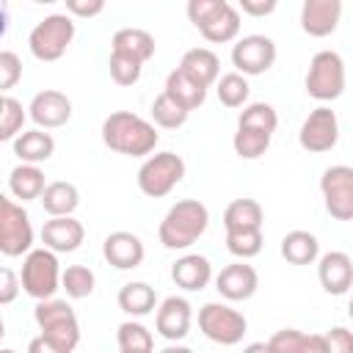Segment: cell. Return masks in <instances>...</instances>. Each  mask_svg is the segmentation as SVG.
I'll return each mask as SVG.
<instances>
[{
  "label": "cell",
  "mask_w": 353,
  "mask_h": 353,
  "mask_svg": "<svg viewBox=\"0 0 353 353\" xmlns=\"http://www.w3.org/2000/svg\"><path fill=\"white\" fill-rule=\"evenodd\" d=\"M157 141H160V135H157L154 124L132 110H113L102 121V143L116 154L149 157L154 152Z\"/></svg>",
  "instance_id": "obj_1"
},
{
  "label": "cell",
  "mask_w": 353,
  "mask_h": 353,
  "mask_svg": "<svg viewBox=\"0 0 353 353\" xmlns=\"http://www.w3.org/2000/svg\"><path fill=\"white\" fill-rule=\"evenodd\" d=\"M210 226V210L199 199H179L171 204V210L163 215L157 237L163 248L168 251H185L190 248Z\"/></svg>",
  "instance_id": "obj_2"
},
{
  "label": "cell",
  "mask_w": 353,
  "mask_h": 353,
  "mask_svg": "<svg viewBox=\"0 0 353 353\" xmlns=\"http://www.w3.org/2000/svg\"><path fill=\"white\" fill-rule=\"evenodd\" d=\"M345 83H347V74H345V61L339 52L320 50L312 55L309 69H306V80H303V88L312 99L334 102L345 94Z\"/></svg>",
  "instance_id": "obj_3"
},
{
  "label": "cell",
  "mask_w": 353,
  "mask_h": 353,
  "mask_svg": "<svg viewBox=\"0 0 353 353\" xmlns=\"http://www.w3.org/2000/svg\"><path fill=\"white\" fill-rule=\"evenodd\" d=\"M61 265H58V254L50 248H33L30 254H25L22 259V270H19V281H22V292L36 298V301H50L55 298V292L61 290Z\"/></svg>",
  "instance_id": "obj_4"
},
{
  "label": "cell",
  "mask_w": 353,
  "mask_h": 353,
  "mask_svg": "<svg viewBox=\"0 0 353 353\" xmlns=\"http://www.w3.org/2000/svg\"><path fill=\"white\" fill-rule=\"evenodd\" d=\"M33 320L39 325V331L55 342L61 350L72 353L80 345V323L74 309L61 301V298H50V301H39L33 309Z\"/></svg>",
  "instance_id": "obj_5"
},
{
  "label": "cell",
  "mask_w": 353,
  "mask_h": 353,
  "mask_svg": "<svg viewBox=\"0 0 353 353\" xmlns=\"http://www.w3.org/2000/svg\"><path fill=\"white\" fill-rule=\"evenodd\" d=\"M72 39H74V19L69 14H47L30 30L28 47H30V55L36 61L50 63V61L63 58V52L69 50Z\"/></svg>",
  "instance_id": "obj_6"
},
{
  "label": "cell",
  "mask_w": 353,
  "mask_h": 353,
  "mask_svg": "<svg viewBox=\"0 0 353 353\" xmlns=\"http://www.w3.org/2000/svg\"><path fill=\"white\" fill-rule=\"evenodd\" d=\"M185 176V160L176 152H154L138 168V190L149 199L168 196Z\"/></svg>",
  "instance_id": "obj_7"
},
{
  "label": "cell",
  "mask_w": 353,
  "mask_h": 353,
  "mask_svg": "<svg viewBox=\"0 0 353 353\" xmlns=\"http://www.w3.org/2000/svg\"><path fill=\"white\" fill-rule=\"evenodd\" d=\"M199 328L210 342L232 347V345L243 342V336L248 331V320H245L243 312L232 309L229 303L210 301L199 309Z\"/></svg>",
  "instance_id": "obj_8"
},
{
  "label": "cell",
  "mask_w": 353,
  "mask_h": 353,
  "mask_svg": "<svg viewBox=\"0 0 353 353\" xmlns=\"http://www.w3.org/2000/svg\"><path fill=\"white\" fill-rule=\"evenodd\" d=\"M0 251L3 256H22L33 251L30 215L11 196H0Z\"/></svg>",
  "instance_id": "obj_9"
},
{
  "label": "cell",
  "mask_w": 353,
  "mask_h": 353,
  "mask_svg": "<svg viewBox=\"0 0 353 353\" xmlns=\"http://www.w3.org/2000/svg\"><path fill=\"white\" fill-rule=\"evenodd\" d=\"M320 193L334 221H353V165H328L320 176Z\"/></svg>",
  "instance_id": "obj_10"
},
{
  "label": "cell",
  "mask_w": 353,
  "mask_h": 353,
  "mask_svg": "<svg viewBox=\"0 0 353 353\" xmlns=\"http://www.w3.org/2000/svg\"><path fill=\"white\" fill-rule=\"evenodd\" d=\"M276 55H279L276 41L270 36H262V33L243 36L232 44V66H234V72H240L245 77L265 74L276 63Z\"/></svg>",
  "instance_id": "obj_11"
},
{
  "label": "cell",
  "mask_w": 353,
  "mask_h": 353,
  "mask_svg": "<svg viewBox=\"0 0 353 353\" xmlns=\"http://www.w3.org/2000/svg\"><path fill=\"white\" fill-rule=\"evenodd\" d=\"M339 141V119L336 113L328 108V105H320L314 108L301 130H298V143L301 149H306L309 154H323V152H331Z\"/></svg>",
  "instance_id": "obj_12"
},
{
  "label": "cell",
  "mask_w": 353,
  "mask_h": 353,
  "mask_svg": "<svg viewBox=\"0 0 353 353\" xmlns=\"http://www.w3.org/2000/svg\"><path fill=\"white\" fill-rule=\"evenodd\" d=\"M28 116L39 130H58L72 119V99L58 88H44L30 99Z\"/></svg>",
  "instance_id": "obj_13"
},
{
  "label": "cell",
  "mask_w": 353,
  "mask_h": 353,
  "mask_svg": "<svg viewBox=\"0 0 353 353\" xmlns=\"http://www.w3.org/2000/svg\"><path fill=\"white\" fill-rule=\"evenodd\" d=\"M190 323H193V306L188 298L182 295H168L154 314V328L163 339L168 342H182L190 334Z\"/></svg>",
  "instance_id": "obj_14"
},
{
  "label": "cell",
  "mask_w": 353,
  "mask_h": 353,
  "mask_svg": "<svg viewBox=\"0 0 353 353\" xmlns=\"http://www.w3.org/2000/svg\"><path fill=\"white\" fill-rule=\"evenodd\" d=\"M215 290L226 301H248L259 290V276H256L254 265L237 259V262L221 268V273L215 276Z\"/></svg>",
  "instance_id": "obj_15"
},
{
  "label": "cell",
  "mask_w": 353,
  "mask_h": 353,
  "mask_svg": "<svg viewBox=\"0 0 353 353\" xmlns=\"http://www.w3.org/2000/svg\"><path fill=\"white\" fill-rule=\"evenodd\" d=\"M102 256L116 270H132V268H138L143 262L146 248H143V240L138 234L119 229V232H110L102 240Z\"/></svg>",
  "instance_id": "obj_16"
},
{
  "label": "cell",
  "mask_w": 353,
  "mask_h": 353,
  "mask_svg": "<svg viewBox=\"0 0 353 353\" xmlns=\"http://www.w3.org/2000/svg\"><path fill=\"white\" fill-rule=\"evenodd\" d=\"M317 279L328 295H345L353 287V259L345 251H325L317 259Z\"/></svg>",
  "instance_id": "obj_17"
},
{
  "label": "cell",
  "mask_w": 353,
  "mask_h": 353,
  "mask_svg": "<svg viewBox=\"0 0 353 353\" xmlns=\"http://www.w3.org/2000/svg\"><path fill=\"white\" fill-rule=\"evenodd\" d=\"M342 19V0H303L301 6V30L323 39L336 30Z\"/></svg>",
  "instance_id": "obj_18"
},
{
  "label": "cell",
  "mask_w": 353,
  "mask_h": 353,
  "mask_svg": "<svg viewBox=\"0 0 353 353\" xmlns=\"http://www.w3.org/2000/svg\"><path fill=\"white\" fill-rule=\"evenodd\" d=\"M83 237H85V226L74 215H69V218H50L41 226V243H44V248H50L55 254L77 251L83 245Z\"/></svg>",
  "instance_id": "obj_19"
},
{
  "label": "cell",
  "mask_w": 353,
  "mask_h": 353,
  "mask_svg": "<svg viewBox=\"0 0 353 353\" xmlns=\"http://www.w3.org/2000/svg\"><path fill=\"white\" fill-rule=\"evenodd\" d=\"M171 279L185 292H199L212 281V262L204 254H185L171 265Z\"/></svg>",
  "instance_id": "obj_20"
},
{
  "label": "cell",
  "mask_w": 353,
  "mask_h": 353,
  "mask_svg": "<svg viewBox=\"0 0 353 353\" xmlns=\"http://www.w3.org/2000/svg\"><path fill=\"white\" fill-rule=\"evenodd\" d=\"M154 50H157L154 36L149 30H143V28H121L110 39V52L135 58L138 63H146L154 55Z\"/></svg>",
  "instance_id": "obj_21"
},
{
  "label": "cell",
  "mask_w": 353,
  "mask_h": 353,
  "mask_svg": "<svg viewBox=\"0 0 353 353\" xmlns=\"http://www.w3.org/2000/svg\"><path fill=\"white\" fill-rule=\"evenodd\" d=\"M163 94H168L176 105H182V108L190 113V110H196V108L204 105V99H207V85H201L199 80H193L188 72H182V69L176 66L174 72H168Z\"/></svg>",
  "instance_id": "obj_22"
},
{
  "label": "cell",
  "mask_w": 353,
  "mask_h": 353,
  "mask_svg": "<svg viewBox=\"0 0 353 353\" xmlns=\"http://www.w3.org/2000/svg\"><path fill=\"white\" fill-rule=\"evenodd\" d=\"M11 149L14 154L19 157V163H30V165H39V163H47L55 152V138L39 127L33 130H25L19 138L11 141Z\"/></svg>",
  "instance_id": "obj_23"
},
{
  "label": "cell",
  "mask_w": 353,
  "mask_h": 353,
  "mask_svg": "<svg viewBox=\"0 0 353 353\" xmlns=\"http://www.w3.org/2000/svg\"><path fill=\"white\" fill-rule=\"evenodd\" d=\"M50 182H44V171L39 165H30V163H19L11 168L8 174V193L19 201H33V199H41V193L47 190Z\"/></svg>",
  "instance_id": "obj_24"
},
{
  "label": "cell",
  "mask_w": 353,
  "mask_h": 353,
  "mask_svg": "<svg viewBox=\"0 0 353 353\" xmlns=\"http://www.w3.org/2000/svg\"><path fill=\"white\" fill-rule=\"evenodd\" d=\"M39 201L50 218H69L80 207V190L66 179H55L47 185V190L41 193Z\"/></svg>",
  "instance_id": "obj_25"
},
{
  "label": "cell",
  "mask_w": 353,
  "mask_h": 353,
  "mask_svg": "<svg viewBox=\"0 0 353 353\" xmlns=\"http://www.w3.org/2000/svg\"><path fill=\"white\" fill-rule=\"evenodd\" d=\"M179 69L188 72L193 80H199L207 88L221 80V61H218V55L210 47H193V50H188L182 55V61H179Z\"/></svg>",
  "instance_id": "obj_26"
},
{
  "label": "cell",
  "mask_w": 353,
  "mask_h": 353,
  "mask_svg": "<svg viewBox=\"0 0 353 353\" xmlns=\"http://www.w3.org/2000/svg\"><path fill=\"white\" fill-rule=\"evenodd\" d=\"M265 210L256 199H234L223 210V229L226 232H254L262 229Z\"/></svg>",
  "instance_id": "obj_27"
},
{
  "label": "cell",
  "mask_w": 353,
  "mask_h": 353,
  "mask_svg": "<svg viewBox=\"0 0 353 353\" xmlns=\"http://www.w3.org/2000/svg\"><path fill=\"white\" fill-rule=\"evenodd\" d=\"M279 251L290 265H312L320 259V240L306 229H292L281 237Z\"/></svg>",
  "instance_id": "obj_28"
},
{
  "label": "cell",
  "mask_w": 353,
  "mask_h": 353,
  "mask_svg": "<svg viewBox=\"0 0 353 353\" xmlns=\"http://www.w3.org/2000/svg\"><path fill=\"white\" fill-rule=\"evenodd\" d=\"M119 309L130 317H146L157 309V292L146 281H127L119 290Z\"/></svg>",
  "instance_id": "obj_29"
},
{
  "label": "cell",
  "mask_w": 353,
  "mask_h": 353,
  "mask_svg": "<svg viewBox=\"0 0 353 353\" xmlns=\"http://www.w3.org/2000/svg\"><path fill=\"white\" fill-rule=\"evenodd\" d=\"M207 41H212V44H226V41H234L237 39V33H240V8L237 6H232V3H226L201 30H199Z\"/></svg>",
  "instance_id": "obj_30"
},
{
  "label": "cell",
  "mask_w": 353,
  "mask_h": 353,
  "mask_svg": "<svg viewBox=\"0 0 353 353\" xmlns=\"http://www.w3.org/2000/svg\"><path fill=\"white\" fill-rule=\"evenodd\" d=\"M116 342H119V350H124V353H154L152 331L135 320H124L116 328Z\"/></svg>",
  "instance_id": "obj_31"
},
{
  "label": "cell",
  "mask_w": 353,
  "mask_h": 353,
  "mask_svg": "<svg viewBox=\"0 0 353 353\" xmlns=\"http://www.w3.org/2000/svg\"><path fill=\"white\" fill-rule=\"evenodd\" d=\"M215 91H218V99L223 108H245L248 105V94H251V85H248V77L240 74V72H226L221 74V80L215 83Z\"/></svg>",
  "instance_id": "obj_32"
},
{
  "label": "cell",
  "mask_w": 353,
  "mask_h": 353,
  "mask_svg": "<svg viewBox=\"0 0 353 353\" xmlns=\"http://www.w3.org/2000/svg\"><path fill=\"white\" fill-rule=\"evenodd\" d=\"M270 132H262V130H251V127H237L234 138H232V149L240 160H259L268 146H270Z\"/></svg>",
  "instance_id": "obj_33"
},
{
  "label": "cell",
  "mask_w": 353,
  "mask_h": 353,
  "mask_svg": "<svg viewBox=\"0 0 353 353\" xmlns=\"http://www.w3.org/2000/svg\"><path fill=\"white\" fill-rule=\"evenodd\" d=\"M25 119H28V113H25V108H22V102L19 99H14L11 94H3V99H0V141H14V138H19L25 130Z\"/></svg>",
  "instance_id": "obj_34"
},
{
  "label": "cell",
  "mask_w": 353,
  "mask_h": 353,
  "mask_svg": "<svg viewBox=\"0 0 353 353\" xmlns=\"http://www.w3.org/2000/svg\"><path fill=\"white\" fill-rule=\"evenodd\" d=\"M94 284H97V276L91 268L85 265H69L61 276V290L66 292V298L72 301H83L94 292Z\"/></svg>",
  "instance_id": "obj_35"
},
{
  "label": "cell",
  "mask_w": 353,
  "mask_h": 353,
  "mask_svg": "<svg viewBox=\"0 0 353 353\" xmlns=\"http://www.w3.org/2000/svg\"><path fill=\"white\" fill-rule=\"evenodd\" d=\"M237 127H251V130H262V132L273 135L279 127L276 108L268 102H248L237 116Z\"/></svg>",
  "instance_id": "obj_36"
},
{
  "label": "cell",
  "mask_w": 353,
  "mask_h": 353,
  "mask_svg": "<svg viewBox=\"0 0 353 353\" xmlns=\"http://www.w3.org/2000/svg\"><path fill=\"white\" fill-rule=\"evenodd\" d=\"M149 110H152V121H154L157 127H163V130H176V127H182V124L188 121V116H190V113H188L182 105H176L168 94H157Z\"/></svg>",
  "instance_id": "obj_37"
},
{
  "label": "cell",
  "mask_w": 353,
  "mask_h": 353,
  "mask_svg": "<svg viewBox=\"0 0 353 353\" xmlns=\"http://www.w3.org/2000/svg\"><path fill=\"white\" fill-rule=\"evenodd\" d=\"M262 243H265L262 229H254V232H226V248L240 262L254 259L262 251Z\"/></svg>",
  "instance_id": "obj_38"
},
{
  "label": "cell",
  "mask_w": 353,
  "mask_h": 353,
  "mask_svg": "<svg viewBox=\"0 0 353 353\" xmlns=\"http://www.w3.org/2000/svg\"><path fill=\"white\" fill-rule=\"evenodd\" d=\"M108 69H110V80H113L116 85H135V83L141 80L143 63H138L135 58L110 52V58H108Z\"/></svg>",
  "instance_id": "obj_39"
},
{
  "label": "cell",
  "mask_w": 353,
  "mask_h": 353,
  "mask_svg": "<svg viewBox=\"0 0 353 353\" xmlns=\"http://www.w3.org/2000/svg\"><path fill=\"white\" fill-rule=\"evenodd\" d=\"M22 77V61L14 50H3L0 52V88L11 91Z\"/></svg>",
  "instance_id": "obj_40"
},
{
  "label": "cell",
  "mask_w": 353,
  "mask_h": 353,
  "mask_svg": "<svg viewBox=\"0 0 353 353\" xmlns=\"http://www.w3.org/2000/svg\"><path fill=\"white\" fill-rule=\"evenodd\" d=\"M223 6H226V0H190L185 11H188V19L201 30Z\"/></svg>",
  "instance_id": "obj_41"
},
{
  "label": "cell",
  "mask_w": 353,
  "mask_h": 353,
  "mask_svg": "<svg viewBox=\"0 0 353 353\" xmlns=\"http://www.w3.org/2000/svg\"><path fill=\"white\" fill-rule=\"evenodd\" d=\"M303 331H298V328H279L268 342H270V347L276 350V353H298L301 350V345H303Z\"/></svg>",
  "instance_id": "obj_42"
},
{
  "label": "cell",
  "mask_w": 353,
  "mask_h": 353,
  "mask_svg": "<svg viewBox=\"0 0 353 353\" xmlns=\"http://www.w3.org/2000/svg\"><path fill=\"white\" fill-rule=\"evenodd\" d=\"M19 290H22L19 276H17L11 268H0V303H3V306L14 303L17 295H19Z\"/></svg>",
  "instance_id": "obj_43"
},
{
  "label": "cell",
  "mask_w": 353,
  "mask_h": 353,
  "mask_svg": "<svg viewBox=\"0 0 353 353\" xmlns=\"http://www.w3.org/2000/svg\"><path fill=\"white\" fill-rule=\"evenodd\" d=\"M328 339V353H353V331L345 325H334L331 331H325Z\"/></svg>",
  "instance_id": "obj_44"
},
{
  "label": "cell",
  "mask_w": 353,
  "mask_h": 353,
  "mask_svg": "<svg viewBox=\"0 0 353 353\" xmlns=\"http://www.w3.org/2000/svg\"><path fill=\"white\" fill-rule=\"evenodd\" d=\"M105 11L102 0H66V14L69 17H80V19H91L97 14Z\"/></svg>",
  "instance_id": "obj_45"
},
{
  "label": "cell",
  "mask_w": 353,
  "mask_h": 353,
  "mask_svg": "<svg viewBox=\"0 0 353 353\" xmlns=\"http://www.w3.org/2000/svg\"><path fill=\"white\" fill-rule=\"evenodd\" d=\"M276 0H240V11L248 17H268L276 11Z\"/></svg>",
  "instance_id": "obj_46"
},
{
  "label": "cell",
  "mask_w": 353,
  "mask_h": 353,
  "mask_svg": "<svg viewBox=\"0 0 353 353\" xmlns=\"http://www.w3.org/2000/svg\"><path fill=\"white\" fill-rule=\"evenodd\" d=\"M298 353H328V339H325V334H306Z\"/></svg>",
  "instance_id": "obj_47"
},
{
  "label": "cell",
  "mask_w": 353,
  "mask_h": 353,
  "mask_svg": "<svg viewBox=\"0 0 353 353\" xmlns=\"http://www.w3.org/2000/svg\"><path fill=\"white\" fill-rule=\"evenodd\" d=\"M28 353H66V350H61L55 342H50L44 334H39L28 342Z\"/></svg>",
  "instance_id": "obj_48"
},
{
  "label": "cell",
  "mask_w": 353,
  "mask_h": 353,
  "mask_svg": "<svg viewBox=\"0 0 353 353\" xmlns=\"http://www.w3.org/2000/svg\"><path fill=\"white\" fill-rule=\"evenodd\" d=\"M243 353H276V350L270 347V342H251L243 347Z\"/></svg>",
  "instance_id": "obj_49"
},
{
  "label": "cell",
  "mask_w": 353,
  "mask_h": 353,
  "mask_svg": "<svg viewBox=\"0 0 353 353\" xmlns=\"http://www.w3.org/2000/svg\"><path fill=\"white\" fill-rule=\"evenodd\" d=\"M160 353H193V350L185 347V345H179V342H171V345H165Z\"/></svg>",
  "instance_id": "obj_50"
},
{
  "label": "cell",
  "mask_w": 353,
  "mask_h": 353,
  "mask_svg": "<svg viewBox=\"0 0 353 353\" xmlns=\"http://www.w3.org/2000/svg\"><path fill=\"white\" fill-rule=\"evenodd\" d=\"M347 314H350V320H353V298H350V303H347Z\"/></svg>",
  "instance_id": "obj_51"
},
{
  "label": "cell",
  "mask_w": 353,
  "mask_h": 353,
  "mask_svg": "<svg viewBox=\"0 0 353 353\" xmlns=\"http://www.w3.org/2000/svg\"><path fill=\"white\" fill-rule=\"evenodd\" d=\"M0 353H17V350H11V347H3V350H0Z\"/></svg>",
  "instance_id": "obj_52"
},
{
  "label": "cell",
  "mask_w": 353,
  "mask_h": 353,
  "mask_svg": "<svg viewBox=\"0 0 353 353\" xmlns=\"http://www.w3.org/2000/svg\"><path fill=\"white\" fill-rule=\"evenodd\" d=\"M119 353H124V350H119Z\"/></svg>",
  "instance_id": "obj_53"
}]
</instances>
